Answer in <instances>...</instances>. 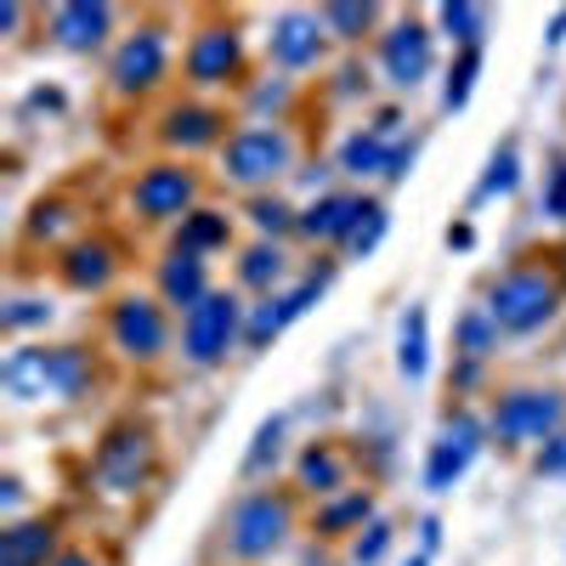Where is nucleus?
<instances>
[{"mask_svg":"<svg viewBox=\"0 0 566 566\" xmlns=\"http://www.w3.org/2000/svg\"><path fill=\"white\" fill-rule=\"evenodd\" d=\"M386 227H391V216H386V205H368V216L357 221V232H352V239H346V255H374V244H380L386 239Z\"/></svg>","mask_w":566,"mask_h":566,"instance_id":"nucleus-33","label":"nucleus"},{"mask_svg":"<svg viewBox=\"0 0 566 566\" xmlns=\"http://www.w3.org/2000/svg\"><path fill=\"white\" fill-rule=\"evenodd\" d=\"M277 277H283V250H277V244H255V250H244V261H239V283H250V290H272Z\"/></svg>","mask_w":566,"mask_h":566,"instance_id":"nucleus-29","label":"nucleus"},{"mask_svg":"<svg viewBox=\"0 0 566 566\" xmlns=\"http://www.w3.org/2000/svg\"><path fill=\"white\" fill-rule=\"evenodd\" d=\"M368 23H374V7H368V0H363V7H323V29L340 34V40H357Z\"/></svg>","mask_w":566,"mask_h":566,"instance_id":"nucleus-34","label":"nucleus"},{"mask_svg":"<svg viewBox=\"0 0 566 566\" xmlns=\"http://www.w3.org/2000/svg\"><path fill=\"white\" fill-rule=\"evenodd\" d=\"M301 488L306 493H317V499H328V493H340L346 488V459L335 453V448H306L301 453Z\"/></svg>","mask_w":566,"mask_h":566,"instance_id":"nucleus-24","label":"nucleus"},{"mask_svg":"<svg viewBox=\"0 0 566 566\" xmlns=\"http://www.w3.org/2000/svg\"><path fill=\"white\" fill-rule=\"evenodd\" d=\"M482 437H488V424L470 413V408L448 413V424H442V437H437L431 459H424V488H431V493H448V488L464 476V470H470V459L482 453Z\"/></svg>","mask_w":566,"mask_h":566,"instance_id":"nucleus-7","label":"nucleus"},{"mask_svg":"<svg viewBox=\"0 0 566 566\" xmlns=\"http://www.w3.org/2000/svg\"><path fill=\"white\" fill-rule=\"evenodd\" d=\"M386 154H391L386 136L352 130V136L340 142V170H346V176H386Z\"/></svg>","mask_w":566,"mask_h":566,"instance_id":"nucleus-25","label":"nucleus"},{"mask_svg":"<svg viewBox=\"0 0 566 566\" xmlns=\"http://www.w3.org/2000/svg\"><path fill=\"white\" fill-rule=\"evenodd\" d=\"M560 306V283L538 266H515L493 283L488 295V317L504 328V335H533V328H544Z\"/></svg>","mask_w":566,"mask_h":566,"instance_id":"nucleus-2","label":"nucleus"},{"mask_svg":"<svg viewBox=\"0 0 566 566\" xmlns=\"http://www.w3.org/2000/svg\"><path fill=\"white\" fill-rule=\"evenodd\" d=\"M323 283H328V272H317V277H306V283H295L290 295H266L255 312H250V323H244V340H250V352H261V346H272L283 328H290L317 295H323Z\"/></svg>","mask_w":566,"mask_h":566,"instance_id":"nucleus-13","label":"nucleus"},{"mask_svg":"<svg viewBox=\"0 0 566 566\" xmlns=\"http://www.w3.org/2000/svg\"><path fill=\"white\" fill-rule=\"evenodd\" d=\"M221 130H227V119L216 114V108H199V103H187V108H170V119H165V142L170 148H210V142H221Z\"/></svg>","mask_w":566,"mask_h":566,"instance_id":"nucleus-19","label":"nucleus"},{"mask_svg":"<svg viewBox=\"0 0 566 566\" xmlns=\"http://www.w3.org/2000/svg\"><path fill=\"white\" fill-rule=\"evenodd\" d=\"M52 566H97V560H91V555H80V549H69V555H57Z\"/></svg>","mask_w":566,"mask_h":566,"instance_id":"nucleus-44","label":"nucleus"},{"mask_svg":"<svg viewBox=\"0 0 566 566\" xmlns=\"http://www.w3.org/2000/svg\"><path fill=\"white\" fill-rule=\"evenodd\" d=\"M437 23L448 29V40H459V52H470V45H482V29H488V12L482 7H448L437 12Z\"/></svg>","mask_w":566,"mask_h":566,"instance_id":"nucleus-27","label":"nucleus"},{"mask_svg":"<svg viewBox=\"0 0 566 566\" xmlns=\"http://www.w3.org/2000/svg\"><path fill=\"white\" fill-rule=\"evenodd\" d=\"M290 165H295V136L283 125H244V130H232L227 148H221V176L239 181V187H266Z\"/></svg>","mask_w":566,"mask_h":566,"instance_id":"nucleus-3","label":"nucleus"},{"mask_svg":"<svg viewBox=\"0 0 566 566\" xmlns=\"http://www.w3.org/2000/svg\"><path fill=\"white\" fill-rule=\"evenodd\" d=\"M448 244H453V250H470V244H476V232L459 221V227H448Z\"/></svg>","mask_w":566,"mask_h":566,"instance_id":"nucleus-43","label":"nucleus"},{"mask_svg":"<svg viewBox=\"0 0 566 566\" xmlns=\"http://www.w3.org/2000/svg\"><path fill=\"white\" fill-rule=\"evenodd\" d=\"M560 419H566V397H560V391H533V386H522V391H504V397H499L488 431H493L499 442H538V437L549 442V437L560 431Z\"/></svg>","mask_w":566,"mask_h":566,"instance_id":"nucleus-6","label":"nucleus"},{"mask_svg":"<svg viewBox=\"0 0 566 566\" xmlns=\"http://www.w3.org/2000/svg\"><path fill=\"white\" fill-rule=\"evenodd\" d=\"M108 23H114V12L103 7V0H69V7L52 12V34H57L63 52H97Z\"/></svg>","mask_w":566,"mask_h":566,"instance_id":"nucleus-17","label":"nucleus"},{"mask_svg":"<svg viewBox=\"0 0 566 566\" xmlns=\"http://www.w3.org/2000/svg\"><path fill=\"white\" fill-rule=\"evenodd\" d=\"M493 340H499V323L488 317V306L459 317V352H464V357H476V363H482V357L493 352Z\"/></svg>","mask_w":566,"mask_h":566,"instance_id":"nucleus-31","label":"nucleus"},{"mask_svg":"<svg viewBox=\"0 0 566 566\" xmlns=\"http://www.w3.org/2000/svg\"><path fill=\"white\" fill-rule=\"evenodd\" d=\"M476 74H482V45H470V52H459V63H453L448 85H442V108H448V114H459V108L470 103V85H476Z\"/></svg>","mask_w":566,"mask_h":566,"instance_id":"nucleus-28","label":"nucleus"},{"mask_svg":"<svg viewBox=\"0 0 566 566\" xmlns=\"http://www.w3.org/2000/svg\"><path fill=\"white\" fill-rule=\"evenodd\" d=\"M363 216H368V199H357V193H323L301 216V232H306L312 244H346Z\"/></svg>","mask_w":566,"mask_h":566,"instance_id":"nucleus-16","label":"nucleus"},{"mask_svg":"<svg viewBox=\"0 0 566 566\" xmlns=\"http://www.w3.org/2000/svg\"><path fill=\"white\" fill-rule=\"evenodd\" d=\"M244 63V45L232 29H199L193 45H187V80L193 85H227Z\"/></svg>","mask_w":566,"mask_h":566,"instance_id":"nucleus-14","label":"nucleus"},{"mask_svg":"<svg viewBox=\"0 0 566 566\" xmlns=\"http://www.w3.org/2000/svg\"><path fill=\"white\" fill-rule=\"evenodd\" d=\"M250 221H255L261 232H272V239H277V232H301V216L283 205V199H266V193L250 199Z\"/></svg>","mask_w":566,"mask_h":566,"instance_id":"nucleus-32","label":"nucleus"},{"mask_svg":"<svg viewBox=\"0 0 566 566\" xmlns=\"http://www.w3.org/2000/svg\"><path fill=\"white\" fill-rule=\"evenodd\" d=\"M45 317H52L45 301H12L7 306V328H29V323H45Z\"/></svg>","mask_w":566,"mask_h":566,"instance_id":"nucleus-40","label":"nucleus"},{"mask_svg":"<svg viewBox=\"0 0 566 566\" xmlns=\"http://www.w3.org/2000/svg\"><path fill=\"white\" fill-rule=\"evenodd\" d=\"M397 368L408 374V380H424V368H431V312H424V306H408V317H402Z\"/></svg>","mask_w":566,"mask_h":566,"instance_id":"nucleus-22","label":"nucleus"},{"mask_svg":"<svg viewBox=\"0 0 566 566\" xmlns=\"http://www.w3.org/2000/svg\"><path fill=\"white\" fill-rule=\"evenodd\" d=\"M538 476H566V431H555L538 448Z\"/></svg>","mask_w":566,"mask_h":566,"instance_id":"nucleus-39","label":"nucleus"},{"mask_svg":"<svg viewBox=\"0 0 566 566\" xmlns=\"http://www.w3.org/2000/svg\"><path fill=\"white\" fill-rule=\"evenodd\" d=\"M368 515H374V499L357 488V493H346V499L328 504V510L317 515V527H323V533H346V527H363Z\"/></svg>","mask_w":566,"mask_h":566,"instance_id":"nucleus-30","label":"nucleus"},{"mask_svg":"<svg viewBox=\"0 0 566 566\" xmlns=\"http://www.w3.org/2000/svg\"><path fill=\"white\" fill-rule=\"evenodd\" d=\"M250 103L255 108H283V103H290V85H283V80L277 85H261V91H250Z\"/></svg>","mask_w":566,"mask_h":566,"instance_id":"nucleus-42","label":"nucleus"},{"mask_svg":"<svg viewBox=\"0 0 566 566\" xmlns=\"http://www.w3.org/2000/svg\"><path fill=\"white\" fill-rule=\"evenodd\" d=\"M52 549H57V538H52L45 522H18V527L0 533V560L7 566H45Z\"/></svg>","mask_w":566,"mask_h":566,"instance_id":"nucleus-21","label":"nucleus"},{"mask_svg":"<svg viewBox=\"0 0 566 566\" xmlns=\"http://www.w3.org/2000/svg\"><path fill=\"white\" fill-rule=\"evenodd\" d=\"M170 340V323H165V306L148 301V295H125L114 306V346L130 357V363H148L159 357Z\"/></svg>","mask_w":566,"mask_h":566,"instance_id":"nucleus-10","label":"nucleus"},{"mask_svg":"<svg viewBox=\"0 0 566 566\" xmlns=\"http://www.w3.org/2000/svg\"><path fill=\"white\" fill-rule=\"evenodd\" d=\"M91 380V363L80 346H23L12 352L7 363H0V386H7L12 397L34 402V397H80Z\"/></svg>","mask_w":566,"mask_h":566,"instance_id":"nucleus-1","label":"nucleus"},{"mask_svg":"<svg viewBox=\"0 0 566 566\" xmlns=\"http://www.w3.org/2000/svg\"><path fill=\"white\" fill-rule=\"evenodd\" d=\"M114 277V244L103 239H85L63 255V283L69 290H103V283Z\"/></svg>","mask_w":566,"mask_h":566,"instance_id":"nucleus-20","label":"nucleus"},{"mask_svg":"<svg viewBox=\"0 0 566 566\" xmlns=\"http://www.w3.org/2000/svg\"><path fill=\"white\" fill-rule=\"evenodd\" d=\"M515 181H522V148H515V142H504V148L488 159V176L476 181V205L493 199V193H510Z\"/></svg>","mask_w":566,"mask_h":566,"instance_id":"nucleus-26","label":"nucleus"},{"mask_svg":"<svg viewBox=\"0 0 566 566\" xmlns=\"http://www.w3.org/2000/svg\"><path fill=\"white\" fill-rule=\"evenodd\" d=\"M159 295H165V306H187V312H193V306L210 295V283H205V255L170 250V255L159 261Z\"/></svg>","mask_w":566,"mask_h":566,"instance_id":"nucleus-18","label":"nucleus"},{"mask_svg":"<svg viewBox=\"0 0 566 566\" xmlns=\"http://www.w3.org/2000/svg\"><path fill=\"white\" fill-rule=\"evenodd\" d=\"M63 221H69L63 205H34V216H29V239H52Z\"/></svg>","mask_w":566,"mask_h":566,"instance_id":"nucleus-38","label":"nucleus"},{"mask_svg":"<svg viewBox=\"0 0 566 566\" xmlns=\"http://www.w3.org/2000/svg\"><path fill=\"white\" fill-rule=\"evenodd\" d=\"M380 63H386V80L397 85V91H413L419 80H431V69H437V40H431V29L424 23H397L391 34H386V45H380Z\"/></svg>","mask_w":566,"mask_h":566,"instance_id":"nucleus-11","label":"nucleus"},{"mask_svg":"<svg viewBox=\"0 0 566 566\" xmlns=\"http://www.w3.org/2000/svg\"><path fill=\"white\" fill-rule=\"evenodd\" d=\"M566 40V12H555V23H549V45H560Z\"/></svg>","mask_w":566,"mask_h":566,"instance_id":"nucleus-45","label":"nucleus"},{"mask_svg":"<svg viewBox=\"0 0 566 566\" xmlns=\"http://www.w3.org/2000/svg\"><path fill=\"white\" fill-rule=\"evenodd\" d=\"M232 239V221L221 210H193L176 232V250H193V255H210V250H227Z\"/></svg>","mask_w":566,"mask_h":566,"instance_id":"nucleus-23","label":"nucleus"},{"mask_svg":"<svg viewBox=\"0 0 566 566\" xmlns=\"http://www.w3.org/2000/svg\"><path fill=\"white\" fill-rule=\"evenodd\" d=\"M0 566H7V560H0Z\"/></svg>","mask_w":566,"mask_h":566,"instance_id":"nucleus-46","label":"nucleus"},{"mask_svg":"<svg viewBox=\"0 0 566 566\" xmlns=\"http://www.w3.org/2000/svg\"><path fill=\"white\" fill-rule=\"evenodd\" d=\"M239 301L232 295H221V290H210L193 312L181 317V352H187V363H199V368H216L227 352H232V340H239Z\"/></svg>","mask_w":566,"mask_h":566,"instance_id":"nucleus-5","label":"nucleus"},{"mask_svg":"<svg viewBox=\"0 0 566 566\" xmlns=\"http://www.w3.org/2000/svg\"><path fill=\"white\" fill-rule=\"evenodd\" d=\"M154 470V442L148 431H136V424H125V431H114L97 453V488L103 493H136L142 482H148Z\"/></svg>","mask_w":566,"mask_h":566,"instance_id":"nucleus-9","label":"nucleus"},{"mask_svg":"<svg viewBox=\"0 0 566 566\" xmlns=\"http://www.w3.org/2000/svg\"><path fill=\"white\" fill-rule=\"evenodd\" d=\"M277 437H283V419H266L261 431H255V448H250V459H244V476H261V470H266V459H277Z\"/></svg>","mask_w":566,"mask_h":566,"instance_id":"nucleus-35","label":"nucleus"},{"mask_svg":"<svg viewBox=\"0 0 566 566\" xmlns=\"http://www.w3.org/2000/svg\"><path fill=\"white\" fill-rule=\"evenodd\" d=\"M165 29H136L119 52H114V69H108V80H114V91H125V97H136V91H154L159 80H165Z\"/></svg>","mask_w":566,"mask_h":566,"instance_id":"nucleus-12","label":"nucleus"},{"mask_svg":"<svg viewBox=\"0 0 566 566\" xmlns=\"http://www.w3.org/2000/svg\"><path fill=\"white\" fill-rule=\"evenodd\" d=\"M544 216L549 221H566V159L549 170V181H544Z\"/></svg>","mask_w":566,"mask_h":566,"instance_id":"nucleus-37","label":"nucleus"},{"mask_svg":"<svg viewBox=\"0 0 566 566\" xmlns=\"http://www.w3.org/2000/svg\"><path fill=\"white\" fill-rule=\"evenodd\" d=\"M413 170V142H391V154H386V181H402Z\"/></svg>","mask_w":566,"mask_h":566,"instance_id":"nucleus-41","label":"nucleus"},{"mask_svg":"<svg viewBox=\"0 0 566 566\" xmlns=\"http://www.w3.org/2000/svg\"><path fill=\"white\" fill-rule=\"evenodd\" d=\"M295 527V504L283 493H244L227 515V549L239 560H266Z\"/></svg>","mask_w":566,"mask_h":566,"instance_id":"nucleus-4","label":"nucleus"},{"mask_svg":"<svg viewBox=\"0 0 566 566\" xmlns=\"http://www.w3.org/2000/svg\"><path fill=\"white\" fill-rule=\"evenodd\" d=\"M386 544H391V527H386V522H368V527H363V538H357V549H352V555H357V566H374V560L386 555Z\"/></svg>","mask_w":566,"mask_h":566,"instance_id":"nucleus-36","label":"nucleus"},{"mask_svg":"<svg viewBox=\"0 0 566 566\" xmlns=\"http://www.w3.org/2000/svg\"><path fill=\"white\" fill-rule=\"evenodd\" d=\"M323 18L317 12H283L277 23H272V57L283 63V69H312L317 57H323Z\"/></svg>","mask_w":566,"mask_h":566,"instance_id":"nucleus-15","label":"nucleus"},{"mask_svg":"<svg viewBox=\"0 0 566 566\" xmlns=\"http://www.w3.org/2000/svg\"><path fill=\"white\" fill-rule=\"evenodd\" d=\"M193 199H199V176L193 170H181V165H154V170H142L136 187H130V205L136 216H148V221H170V216H193Z\"/></svg>","mask_w":566,"mask_h":566,"instance_id":"nucleus-8","label":"nucleus"}]
</instances>
